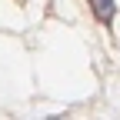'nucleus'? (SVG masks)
<instances>
[{
	"mask_svg": "<svg viewBox=\"0 0 120 120\" xmlns=\"http://www.w3.org/2000/svg\"><path fill=\"white\" fill-rule=\"evenodd\" d=\"M90 7H94V17L100 23H110L113 20V0H90Z\"/></svg>",
	"mask_w": 120,
	"mask_h": 120,
	"instance_id": "nucleus-1",
	"label": "nucleus"
}]
</instances>
